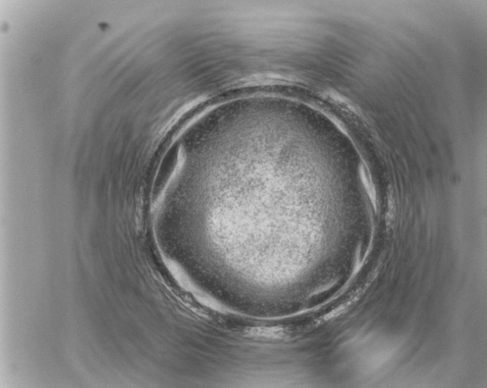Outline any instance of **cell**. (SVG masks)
Returning <instances> with one entry per match:
<instances>
[{"label": "cell", "instance_id": "cell-1", "mask_svg": "<svg viewBox=\"0 0 487 388\" xmlns=\"http://www.w3.org/2000/svg\"><path fill=\"white\" fill-rule=\"evenodd\" d=\"M250 335L258 338H268V339H278L283 338L285 332L279 328H256L252 329Z\"/></svg>", "mask_w": 487, "mask_h": 388}]
</instances>
